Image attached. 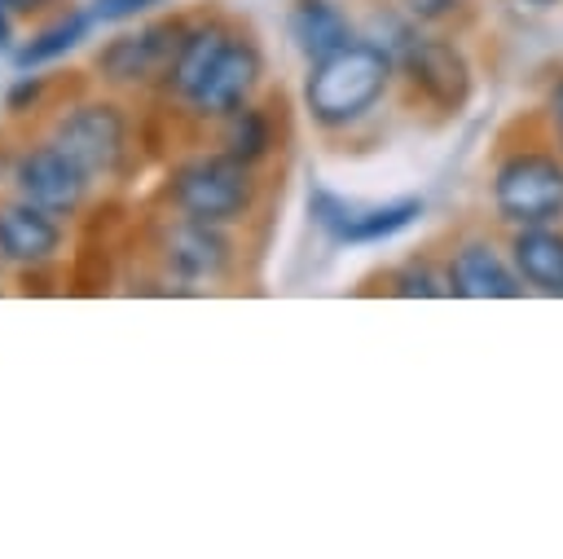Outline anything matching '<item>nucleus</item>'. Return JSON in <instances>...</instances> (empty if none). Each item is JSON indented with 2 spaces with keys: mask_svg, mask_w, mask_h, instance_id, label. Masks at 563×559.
Segmentation results:
<instances>
[{
  "mask_svg": "<svg viewBox=\"0 0 563 559\" xmlns=\"http://www.w3.org/2000/svg\"><path fill=\"white\" fill-rule=\"evenodd\" d=\"M488 211L501 229L563 220V150L545 136L537 114L506 128L488 163Z\"/></svg>",
  "mask_w": 563,
  "mask_h": 559,
  "instance_id": "f257e3e1",
  "label": "nucleus"
},
{
  "mask_svg": "<svg viewBox=\"0 0 563 559\" xmlns=\"http://www.w3.org/2000/svg\"><path fill=\"white\" fill-rule=\"evenodd\" d=\"M396 84L400 75L391 48H383L369 35H356L343 48L308 62L299 84V106L317 132L343 136L361 128L369 114H378V106L391 97Z\"/></svg>",
  "mask_w": 563,
  "mask_h": 559,
  "instance_id": "f03ea898",
  "label": "nucleus"
},
{
  "mask_svg": "<svg viewBox=\"0 0 563 559\" xmlns=\"http://www.w3.org/2000/svg\"><path fill=\"white\" fill-rule=\"evenodd\" d=\"M396 75L409 101L435 119H457L475 97V62L449 26H413L396 48Z\"/></svg>",
  "mask_w": 563,
  "mask_h": 559,
  "instance_id": "7ed1b4c3",
  "label": "nucleus"
},
{
  "mask_svg": "<svg viewBox=\"0 0 563 559\" xmlns=\"http://www.w3.org/2000/svg\"><path fill=\"white\" fill-rule=\"evenodd\" d=\"M167 198L180 216L229 229L255 211L260 176L251 163H242L224 150H211V154H198V158H185L180 167H172Z\"/></svg>",
  "mask_w": 563,
  "mask_h": 559,
  "instance_id": "20e7f679",
  "label": "nucleus"
},
{
  "mask_svg": "<svg viewBox=\"0 0 563 559\" xmlns=\"http://www.w3.org/2000/svg\"><path fill=\"white\" fill-rule=\"evenodd\" d=\"M427 202L418 194H400V198H387V202H356V198H343L325 185H317L308 194V220L334 242V246H378V242H391L400 238L405 229H413L422 220Z\"/></svg>",
  "mask_w": 563,
  "mask_h": 559,
  "instance_id": "39448f33",
  "label": "nucleus"
},
{
  "mask_svg": "<svg viewBox=\"0 0 563 559\" xmlns=\"http://www.w3.org/2000/svg\"><path fill=\"white\" fill-rule=\"evenodd\" d=\"M444 264V282L453 299H523L528 286L519 282L506 238L497 242L488 229H466L449 242V251L440 255Z\"/></svg>",
  "mask_w": 563,
  "mask_h": 559,
  "instance_id": "423d86ee",
  "label": "nucleus"
},
{
  "mask_svg": "<svg viewBox=\"0 0 563 559\" xmlns=\"http://www.w3.org/2000/svg\"><path fill=\"white\" fill-rule=\"evenodd\" d=\"M48 141L70 154L92 180L114 176L128 154V114L114 101H79L53 123Z\"/></svg>",
  "mask_w": 563,
  "mask_h": 559,
  "instance_id": "0eeeda50",
  "label": "nucleus"
},
{
  "mask_svg": "<svg viewBox=\"0 0 563 559\" xmlns=\"http://www.w3.org/2000/svg\"><path fill=\"white\" fill-rule=\"evenodd\" d=\"M260 84H264V48H260V40H255L251 31H238V26H233V35L224 40V48H220L216 62L207 66L202 84L185 97V106H189L198 119H216V123H220L229 110L255 101Z\"/></svg>",
  "mask_w": 563,
  "mask_h": 559,
  "instance_id": "6e6552de",
  "label": "nucleus"
},
{
  "mask_svg": "<svg viewBox=\"0 0 563 559\" xmlns=\"http://www.w3.org/2000/svg\"><path fill=\"white\" fill-rule=\"evenodd\" d=\"M185 26L180 18L172 22H150L141 31H123L114 40L101 44L97 53V70L106 84H119V88H145V84H163L176 53H180V40H185Z\"/></svg>",
  "mask_w": 563,
  "mask_h": 559,
  "instance_id": "1a4fd4ad",
  "label": "nucleus"
},
{
  "mask_svg": "<svg viewBox=\"0 0 563 559\" xmlns=\"http://www.w3.org/2000/svg\"><path fill=\"white\" fill-rule=\"evenodd\" d=\"M88 185H92V176L70 154H62L53 141H40V145L22 150L18 163H13L18 198H26V202H35L53 216H75L88 198Z\"/></svg>",
  "mask_w": 563,
  "mask_h": 559,
  "instance_id": "9d476101",
  "label": "nucleus"
},
{
  "mask_svg": "<svg viewBox=\"0 0 563 559\" xmlns=\"http://www.w3.org/2000/svg\"><path fill=\"white\" fill-rule=\"evenodd\" d=\"M163 264L180 282H220L233 268V238L224 233V224L176 216L163 238Z\"/></svg>",
  "mask_w": 563,
  "mask_h": 559,
  "instance_id": "9b49d317",
  "label": "nucleus"
},
{
  "mask_svg": "<svg viewBox=\"0 0 563 559\" xmlns=\"http://www.w3.org/2000/svg\"><path fill=\"white\" fill-rule=\"evenodd\" d=\"M62 251V224L53 220V211L13 198L0 202V260L18 264V268H40Z\"/></svg>",
  "mask_w": 563,
  "mask_h": 559,
  "instance_id": "f8f14e48",
  "label": "nucleus"
},
{
  "mask_svg": "<svg viewBox=\"0 0 563 559\" xmlns=\"http://www.w3.org/2000/svg\"><path fill=\"white\" fill-rule=\"evenodd\" d=\"M506 251H510L519 282L528 286V295L563 299V220L506 229Z\"/></svg>",
  "mask_w": 563,
  "mask_h": 559,
  "instance_id": "ddd939ff",
  "label": "nucleus"
},
{
  "mask_svg": "<svg viewBox=\"0 0 563 559\" xmlns=\"http://www.w3.org/2000/svg\"><path fill=\"white\" fill-rule=\"evenodd\" d=\"M356 35H361V26L339 0H290V9H286V40L303 57V66L343 48Z\"/></svg>",
  "mask_w": 563,
  "mask_h": 559,
  "instance_id": "4468645a",
  "label": "nucleus"
},
{
  "mask_svg": "<svg viewBox=\"0 0 563 559\" xmlns=\"http://www.w3.org/2000/svg\"><path fill=\"white\" fill-rule=\"evenodd\" d=\"M229 35H233V22H224V18H198V22H189V26H185V40H180V53H176V62H172L163 88H167L176 101H185V97L202 84L207 66L216 62V53L224 48Z\"/></svg>",
  "mask_w": 563,
  "mask_h": 559,
  "instance_id": "2eb2a0df",
  "label": "nucleus"
},
{
  "mask_svg": "<svg viewBox=\"0 0 563 559\" xmlns=\"http://www.w3.org/2000/svg\"><path fill=\"white\" fill-rule=\"evenodd\" d=\"M220 150L260 167L273 150H277V123H273V110L260 106V101H246L238 110H229L220 119Z\"/></svg>",
  "mask_w": 563,
  "mask_h": 559,
  "instance_id": "dca6fc26",
  "label": "nucleus"
},
{
  "mask_svg": "<svg viewBox=\"0 0 563 559\" xmlns=\"http://www.w3.org/2000/svg\"><path fill=\"white\" fill-rule=\"evenodd\" d=\"M92 9H66L62 18H53L48 26H40L26 44H18L13 48V66L18 70H40L44 62H57V57H66L70 48H79L84 40H88V31H92Z\"/></svg>",
  "mask_w": 563,
  "mask_h": 559,
  "instance_id": "f3484780",
  "label": "nucleus"
},
{
  "mask_svg": "<svg viewBox=\"0 0 563 559\" xmlns=\"http://www.w3.org/2000/svg\"><path fill=\"white\" fill-rule=\"evenodd\" d=\"M387 295L400 299H449V282H444V264L435 255H409L396 268H387Z\"/></svg>",
  "mask_w": 563,
  "mask_h": 559,
  "instance_id": "a211bd4d",
  "label": "nucleus"
},
{
  "mask_svg": "<svg viewBox=\"0 0 563 559\" xmlns=\"http://www.w3.org/2000/svg\"><path fill=\"white\" fill-rule=\"evenodd\" d=\"M532 114L541 119L545 136L563 150V62L545 75V84H541V101H537V110H532Z\"/></svg>",
  "mask_w": 563,
  "mask_h": 559,
  "instance_id": "6ab92c4d",
  "label": "nucleus"
},
{
  "mask_svg": "<svg viewBox=\"0 0 563 559\" xmlns=\"http://www.w3.org/2000/svg\"><path fill=\"white\" fill-rule=\"evenodd\" d=\"M418 26H457L475 0H396Z\"/></svg>",
  "mask_w": 563,
  "mask_h": 559,
  "instance_id": "aec40b11",
  "label": "nucleus"
},
{
  "mask_svg": "<svg viewBox=\"0 0 563 559\" xmlns=\"http://www.w3.org/2000/svg\"><path fill=\"white\" fill-rule=\"evenodd\" d=\"M44 92H48V79L35 75V70H31V75L22 70V75L9 84V92H4V110H9V114H26V110H35V106L44 101Z\"/></svg>",
  "mask_w": 563,
  "mask_h": 559,
  "instance_id": "412c9836",
  "label": "nucleus"
},
{
  "mask_svg": "<svg viewBox=\"0 0 563 559\" xmlns=\"http://www.w3.org/2000/svg\"><path fill=\"white\" fill-rule=\"evenodd\" d=\"M154 4H167V0H92V18L97 22H128L136 13H150Z\"/></svg>",
  "mask_w": 563,
  "mask_h": 559,
  "instance_id": "4be33fe9",
  "label": "nucleus"
},
{
  "mask_svg": "<svg viewBox=\"0 0 563 559\" xmlns=\"http://www.w3.org/2000/svg\"><path fill=\"white\" fill-rule=\"evenodd\" d=\"M53 4H62V0H4V9L9 13H22V18H35V13L53 9Z\"/></svg>",
  "mask_w": 563,
  "mask_h": 559,
  "instance_id": "5701e85b",
  "label": "nucleus"
},
{
  "mask_svg": "<svg viewBox=\"0 0 563 559\" xmlns=\"http://www.w3.org/2000/svg\"><path fill=\"white\" fill-rule=\"evenodd\" d=\"M510 4H519L523 13H559L563 9V0H510Z\"/></svg>",
  "mask_w": 563,
  "mask_h": 559,
  "instance_id": "b1692460",
  "label": "nucleus"
},
{
  "mask_svg": "<svg viewBox=\"0 0 563 559\" xmlns=\"http://www.w3.org/2000/svg\"><path fill=\"white\" fill-rule=\"evenodd\" d=\"M0 53H13V22H9L4 0H0Z\"/></svg>",
  "mask_w": 563,
  "mask_h": 559,
  "instance_id": "393cba45",
  "label": "nucleus"
}]
</instances>
